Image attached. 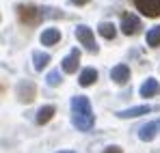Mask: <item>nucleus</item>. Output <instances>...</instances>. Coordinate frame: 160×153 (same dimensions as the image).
<instances>
[{"label": "nucleus", "mask_w": 160, "mask_h": 153, "mask_svg": "<svg viewBox=\"0 0 160 153\" xmlns=\"http://www.w3.org/2000/svg\"><path fill=\"white\" fill-rule=\"evenodd\" d=\"M72 123L80 131H89L93 127V112H91V103L87 97H74L72 99Z\"/></svg>", "instance_id": "nucleus-1"}, {"label": "nucleus", "mask_w": 160, "mask_h": 153, "mask_svg": "<svg viewBox=\"0 0 160 153\" xmlns=\"http://www.w3.org/2000/svg\"><path fill=\"white\" fill-rule=\"evenodd\" d=\"M15 9H18V17H20L24 24H37V22L46 15L43 9H37V7H32V4H18Z\"/></svg>", "instance_id": "nucleus-2"}, {"label": "nucleus", "mask_w": 160, "mask_h": 153, "mask_svg": "<svg viewBox=\"0 0 160 153\" xmlns=\"http://www.w3.org/2000/svg\"><path fill=\"white\" fill-rule=\"evenodd\" d=\"M76 39H78L80 43L87 48V50L91 52V54H95L98 52V43H95V37H93V30L89 28V26L80 24L78 28H76Z\"/></svg>", "instance_id": "nucleus-3"}, {"label": "nucleus", "mask_w": 160, "mask_h": 153, "mask_svg": "<svg viewBox=\"0 0 160 153\" xmlns=\"http://www.w3.org/2000/svg\"><path fill=\"white\" fill-rule=\"evenodd\" d=\"M134 7L147 15V17H158L160 15V0H132Z\"/></svg>", "instance_id": "nucleus-4"}, {"label": "nucleus", "mask_w": 160, "mask_h": 153, "mask_svg": "<svg viewBox=\"0 0 160 153\" xmlns=\"http://www.w3.org/2000/svg\"><path fill=\"white\" fill-rule=\"evenodd\" d=\"M35 84L30 82V80H22L20 84H18V99L22 103H30L35 99Z\"/></svg>", "instance_id": "nucleus-5"}, {"label": "nucleus", "mask_w": 160, "mask_h": 153, "mask_svg": "<svg viewBox=\"0 0 160 153\" xmlns=\"http://www.w3.org/2000/svg\"><path fill=\"white\" fill-rule=\"evenodd\" d=\"M138 30H141V20L136 15H132V13H126L121 17V32L130 37V35H136Z\"/></svg>", "instance_id": "nucleus-6"}, {"label": "nucleus", "mask_w": 160, "mask_h": 153, "mask_svg": "<svg viewBox=\"0 0 160 153\" xmlns=\"http://www.w3.org/2000/svg\"><path fill=\"white\" fill-rule=\"evenodd\" d=\"M78 63H80V50L74 48V50L63 58V71H65V74H74V71L78 69Z\"/></svg>", "instance_id": "nucleus-7"}, {"label": "nucleus", "mask_w": 160, "mask_h": 153, "mask_svg": "<svg viewBox=\"0 0 160 153\" xmlns=\"http://www.w3.org/2000/svg\"><path fill=\"white\" fill-rule=\"evenodd\" d=\"M110 78L117 82V84H126L130 80V67L128 65H117L110 69Z\"/></svg>", "instance_id": "nucleus-8"}, {"label": "nucleus", "mask_w": 160, "mask_h": 153, "mask_svg": "<svg viewBox=\"0 0 160 153\" xmlns=\"http://www.w3.org/2000/svg\"><path fill=\"white\" fill-rule=\"evenodd\" d=\"M158 127H160V123H156V121H152V123H147V125H143V127L138 129V138L141 140H154L156 138V134H158Z\"/></svg>", "instance_id": "nucleus-9"}, {"label": "nucleus", "mask_w": 160, "mask_h": 153, "mask_svg": "<svg viewBox=\"0 0 160 153\" xmlns=\"http://www.w3.org/2000/svg\"><path fill=\"white\" fill-rule=\"evenodd\" d=\"M141 97H154V95H158L160 93V84L158 80H154V78H149V80H145V84L141 86Z\"/></svg>", "instance_id": "nucleus-10"}, {"label": "nucleus", "mask_w": 160, "mask_h": 153, "mask_svg": "<svg viewBox=\"0 0 160 153\" xmlns=\"http://www.w3.org/2000/svg\"><path fill=\"white\" fill-rule=\"evenodd\" d=\"M149 110H152L149 106H134V108H128V110L117 112V117H119V119H136V117H141V114H147Z\"/></svg>", "instance_id": "nucleus-11"}, {"label": "nucleus", "mask_w": 160, "mask_h": 153, "mask_svg": "<svg viewBox=\"0 0 160 153\" xmlns=\"http://www.w3.org/2000/svg\"><path fill=\"white\" fill-rule=\"evenodd\" d=\"M61 41V30L58 28H46L41 32V43L43 45H56Z\"/></svg>", "instance_id": "nucleus-12"}, {"label": "nucleus", "mask_w": 160, "mask_h": 153, "mask_svg": "<svg viewBox=\"0 0 160 153\" xmlns=\"http://www.w3.org/2000/svg\"><path fill=\"white\" fill-rule=\"evenodd\" d=\"M98 80V71L93 69V67H87L82 74H80V78H78V82H80V86H91L93 82Z\"/></svg>", "instance_id": "nucleus-13"}, {"label": "nucleus", "mask_w": 160, "mask_h": 153, "mask_svg": "<svg viewBox=\"0 0 160 153\" xmlns=\"http://www.w3.org/2000/svg\"><path fill=\"white\" fill-rule=\"evenodd\" d=\"M54 106H43V108H39V112H37V123L39 125H43V123H48L50 119L54 117Z\"/></svg>", "instance_id": "nucleus-14"}, {"label": "nucleus", "mask_w": 160, "mask_h": 153, "mask_svg": "<svg viewBox=\"0 0 160 153\" xmlns=\"http://www.w3.org/2000/svg\"><path fill=\"white\" fill-rule=\"evenodd\" d=\"M32 63H35V69L41 71V69L50 63V56H48L46 52H35V54H32Z\"/></svg>", "instance_id": "nucleus-15"}, {"label": "nucleus", "mask_w": 160, "mask_h": 153, "mask_svg": "<svg viewBox=\"0 0 160 153\" xmlns=\"http://www.w3.org/2000/svg\"><path fill=\"white\" fill-rule=\"evenodd\" d=\"M98 30H100V35H102L104 39H115V35H117L115 24H110V22H102V24L98 26Z\"/></svg>", "instance_id": "nucleus-16"}, {"label": "nucleus", "mask_w": 160, "mask_h": 153, "mask_svg": "<svg viewBox=\"0 0 160 153\" xmlns=\"http://www.w3.org/2000/svg\"><path fill=\"white\" fill-rule=\"evenodd\" d=\"M147 45H152V48L160 45V26H154V28L147 32Z\"/></svg>", "instance_id": "nucleus-17"}, {"label": "nucleus", "mask_w": 160, "mask_h": 153, "mask_svg": "<svg viewBox=\"0 0 160 153\" xmlns=\"http://www.w3.org/2000/svg\"><path fill=\"white\" fill-rule=\"evenodd\" d=\"M46 80H48V84H50V86H58V84H61V71H58V69L50 71Z\"/></svg>", "instance_id": "nucleus-18"}, {"label": "nucleus", "mask_w": 160, "mask_h": 153, "mask_svg": "<svg viewBox=\"0 0 160 153\" xmlns=\"http://www.w3.org/2000/svg\"><path fill=\"white\" fill-rule=\"evenodd\" d=\"M104 153H123V151H121V147H108V149H104Z\"/></svg>", "instance_id": "nucleus-19"}, {"label": "nucleus", "mask_w": 160, "mask_h": 153, "mask_svg": "<svg viewBox=\"0 0 160 153\" xmlns=\"http://www.w3.org/2000/svg\"><path fill=\"white\" fill-rule=\"evenodd\" d=\"M72 2H74V4H78V7H80V4H87V2H91V0H72Z\"/></svg>", "instance_id": "nucleus-20"}, {"label": "nucleus", "mask_w": 160, "mask_h": 153, "mask_svg": "<svg viewBox=\"0 0 160 153\" xmlns=\"http://www.w3.org/2000/svg\"><path fill=\"white\" fill-rule=\"evenodd\" d=\"M58 153H76V151H58Z\"/></svg>", "instance_id": "nucleus-21"}]
</instances>
